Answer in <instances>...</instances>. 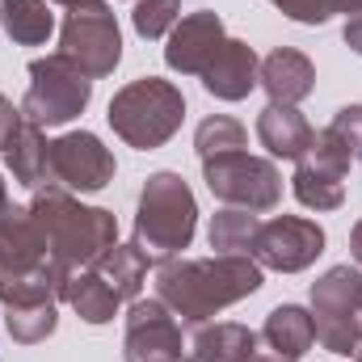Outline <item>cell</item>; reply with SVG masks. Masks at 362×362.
Here are the masks:
<instances>
[{
  "instance_id": "cell-1",
  "label": "cell",
  "mask_w": 362,
  "mask_h": 362,
  "mask_svg": "<svg viewBox=\"0 0 362 362\" xmlns=\"http://www.w3.org/2000/svg\"><path fill=\"white\" fill-rule=\"evenodd\" d=\"M262 291V266L253 257H173L156 270V299L185 325H202L223 308Z\"/></svg>"
},
{
  "instance_id": "cell-2",
  "label": "cell",
  "mask_w": 362,
  "mask_h": 362,
  "mask_svg": "<svg viewBox=\"0 0 362 362\" xmlns=\"http://www.w3.org/2000/svg\"><path fill=\"white\" fill-rule=\"evenodd\" d=\"M25 206H30V219H34L42 245H47V257L68 266V270L97 266L101 253L118 245L114 211L85 206L76 194H68L59 185H38Z\"/></svg>"
},
{
  "instance_id": "cell-3",
  "label": "cell",
  "mask_w": 362,
  "mask_h": 362,
  "mask_svg": "<svg viewBox=\"0 0 362 362\" xmlns=\"http://www.w3.org/2000/svg\"><path fill=\"white\" fill-rule=\"evenodd\" d=\"M198 232V202H194V189L189 181L173 173V169H160L144 181L139 189V211H135V232H131V245L165 266L181 257V249H189Z\"/></svg>"
},
{
  "instance_id": "cell-4",
  "label": "cell",
  "mask_w": 362,
  "mask_h": 362,
  "mask_svg": "<svg viewBox=\"0 0 362 362\" xmlns=\"http://www.w3.org/2000/svg\"><path fill=\"white\" fill-rule=\"evenodd\" d=\"M114 135L135 148V152H156L165 148L185 122V97L173 81H160V76H139L131 85L110 97V110H105Z\"/></svg>"
},
{
  "instance_id": "cell-5",
  "label": "cell",
  "mask_w": 362,
  "mask_h": 362,
  "mask_svg": "<svg viewBox=\"0 0 362 362\" xmlns=\"http://www.w3.org/2000/svg\"><path fill=\"white\" fill-rule=\"evenodd\" d=\"M312 325L316 341L329 354H358L362 346V270L358 266H333L312 282Z\"/></svg>"
},
{
  "instance_id": "cell-6",
  "label": "cell",
  "mask_w": 362,
  "mask_h": 362,
  "mask_svg": "<svg viewBox=\"0 0 362 362\" xmlns=\"http://www.w3.org/2000/svg\"><path fill=\"white\" fill-rule=\"evenodd\" d=\"M93 101V76H85L68 55H38L30 64V85L21 97V114L30 122L47 127H64L72 118H81Z\"/></svg>"
},
{
  "instance_id": "cell-7",
  "label": "cell",
  "mask_w": 362,
  "mask_h": 362,
  "mask_svg": "<svg viewBox=\"0 0 362 362\" xmlns=\"http://www.w3.org/2000/svg\"><path fill=\"white\" fill-rule=\"evenodd\" d=\"M59 55H68L93 81L114 76V68L122 64V30L105 0H81L68 8L59 25Z\"/></svg>"
},
{
  "instance_id": "cell-8",
  "label": "cell",
  "mask_w": 362,
  "mask_h": 362,
  "mask_svg": "<svg viewBox=\"0 0 362 362\" xmlns=\"http://www.w3.org/2000/svg\"><path fill=\"white\" fill-rule=\"evenodd\" d=\"M202 181L223 206H240L253 215L274 211L282 202V173L266 156H249V152L211 156L202 160Z\"/></svg>"
},
{
  "instance_id": "cell-9",
  "label": "cell",
  "mask_w": 362,
  "mask_h": 362,
  "mask_svg": "<svg viewBox=\"0 0 362 362\" xmlns=\"http://www.w3.org/2000/svg\"><path fill=\"white\" fill-rule=\"evenodd\" d=\"M350 148L341 144V135L333 127L316 131L308 152L295 160V177H291V189L295 198L308 206V211H337L346 202V177H350Z\"/></svg>"
},
{
  "instance_id": "cell-10",
  "label": "cell",
  "mask_w": 362,
  "mask_h": 362,
  "mask_svg": "<svg viewBox=\"0 0 362 362\" xmlns=\"http://www.w3.org/2000/svg\"><path fill=\"white\" fill-rule=\"evenodd\" d=\"M114 173H118L114 152L93 131H64L47 148V181L42 185H59L68 194H97L114 181Z\"/></svg>"
},
{
  "instance_id": "cell-11",
  "label": "cell",
  "mask_w": 362,
  "mask_h": 362,
  "mask_svg": "<svg viewBox=\"0 0 362 362\" xmlns=\"http://www.w3.org/2000/svg\"><path fill=\"white\" fill-rule=\"evenodd\" d=\"M320 253H325V228L308 215H274L257 228L253 240V262L278 274H303Z\"/></svg>"
},
{
  "instance_id": "cell-12",
  "label": "cell",
  "mask_w": 362,
  "mask_h": 362,
  "mask_svg": "<svg viewBox=\"0 0 362 362\" xmlns=\"http://www.w3.org/2000/svg\"><path fill=\"white\" fill-rule=\"evenodd\" d=\"M185 333L181 320L152 295L131 299L127 308V333H122V362H181Z\"/></svg>"
},
{
  "instance_id": "cell-13",
  "label": "cell",
  "mask_w": 362,
  "mask_h": 362,
  "mask_svg": "<svg viewBox=\"0 0 362 362\" xmlns=\"http://www.w3.org/2000/svg\"><path fill=\"white\" fill-rule=\"evenodd\" d=\"M223 42H228V30H223V17L219 13H211V8L185 13L177 25L169 30L165 64L173 72H181V76H202L211 68V59L219 55Z\"/></svg>"
},
{
  "instance_id": "cell-14",
  "label": "cell",
  "mask_w": 362,
  "mask_h": 362,
  "mask_svg": "<svg viewBox=\"0 0 362 362\" xmlns=\"http://www.w3.org/2000/svg\"><path fill=\"white\" fill-rule=\"evenodd\" d=\"M262 337L249 325L236 320H202L185 337V362H253L262 350Z\"/></svg>"
},
{
  "instance_id": "cell-15",
  "label": "cell",
  "mask_w": 362,
  "mask_h": 362,
  "mask_svg": "<svg viewBox=\"0 0 362 362\" xmlns=\"http://www.w3.org/2000/svg\"><path fill=\"white\" fill-rule=\"evenodd\" d=\"M262 76V59L245 38H228L219 47V55L211 59V68L202 72V89L211 93L215 101H245L249 93L257 89Z\"/></svg>"
},
{
  "instance_id": "cell-16",
  "label": "cell",
  "mask_w": 362,
  "mask_h": 362,
  "mask_svg": "<svg viewBox=\"0 0 362 362\" xmlns=\"http://www.w3.org/2000/svg\"><path fill=\"white\" fill-rule=\"evenodd\" d=\"M257 85L266 89L270 105H299L316 93V64L295 47H274L262 59Z\"/></svg>"
},
{
  "instance_id": "cell-17",
  "label": "cell",
  "mask_w": 362,
  "mask_h": 362,
  "mask_svg": "<svg viewBox=\"0 0 362 362\" xmlns=\"http://www.w3.org/2000/svg\"><path fill=\"white\" fill-rule=\"evenodd\" d=\"M262 346L270 350V358L278 362H299L312 346H316V325H312V312L299 308V303H278L266 325H262Z\"/></svg>"
},
{
  "instance_id": "cell-18",
  "label": "cell",
  "mask_w": 362,
  "mask_h": 362,
  "mask_svg": "<svg viewBox=\"0 0 362 362\" xmlns=\"http://www.w3.org/2000/svg\"><path fill=\"white\" fill-rule=\"evenodd\" d=\"M312 122L299 114V105H266L257 114V139L274 160H299L312 144Z\"/></svg>"
},
{
  "instance_id": "cell-19",
  "label": "cell",
  "mask_w": 362,
  "mask_h": 362,
  "mask_svg": "<svg viewBox=\"0 0 362 362\" xmlns=\"http://www.w3.org/2000/svg\"><path fill=\"white\" fill-rule=\"evenodd\" d=\"M64 303H72V312L85 320V325H110L118 316V291L101 278V274L85 266V270H72L68 278V291H64Z\"/></svg>"
},
{
  "instance_id": "cell-20",
  "label": "cell",
  "mask_w": 362,
  "mask_h": 362,
  "mask_svg": "<svg viewBox=\"0 0 362 362\" xmlns=\"http://www.w3.org/2000/svg\"><path fill=\"white\" fill-rule=\"evenodd\" d=\"M47 148H51V139L42 135V127L25 118V122L17 127V135L4 144V165H8L13 181L38 189V185L47 181Z\"/></svg>"
},
{
  "instance_id": "cell-21",
  "label": "cell",
  "mask_w": 362,
  "mask_h": 362,
  "mask_svg": "<svg viewBox=\"0 0 362 362\" xmlns=\"http://www.w3.org/2000/svg\"><path fill=\"white\" fill-rule=\"evenodd\" d=\"M0 25L17 47H42L55 34V13L47 0H0Z\"/></svg>"
},
{
  "instance_id": "cell-22",
  "label": "cell",
  "mask_w": 362,
  "mask_h": 362,
  "mask_svg": "<svg viewBox=\"0 0 362 362\" xmlns=\"http://www.w3.org/2000/svg\"><path fill=\"white\" fill-rule=\"evenodd\" d=\"M257 228L262 219L253 211H240V206H223L211 215V228H206V240L215 253H232V257H253V240H257Z\"/></svg>"
},
{
  "instance_id": "cell-23",
  "label": "cell",
  "mask_w": 362,
  "mask_h": 362,
  "mask_svg": "<svg viewBox=\"0 0 362 362\" xmlns=\"http://www.w3.org/2000/svg\"><path fill=\"white\" fill-rule=\"evenodd\" d=\"M148 266H152V262H148L135 245H114V249L101 253V262H97L93 270L118 291V299H139V291H144V282H148Z\"/></svg>"
},
{
  "instance_id": "cell-24",
  "label": "cell",
  "mask_w": 362,
  "mask_h": 362,
  "mask_svg": "<svg viewBox=\"0 0 362 362\" xmlns=\"http://www.w3.org/2000/svg\"><path fill=\"white\" fill-rule=\"evenodd\" d=\"M59 325V299H34V303H17V308H4V329L13 341L21 346H38L55 333Z\"/></svg>"
},
{
  "instance_id": "cell-25",
  "label": "cell",
  "mask_w": 362,
  "mask_h": 362,
  "mask_svg": "<svg viewBox=\"0 0 362 362\" xmlns=\"http://www.w3.org/2000/svg\"><path fill=\"white\" fill-rule=\"evenodd\" d=\"M249 148V131L232 118V114H211L198 122L194 131V152L198 160H211V156H228V152H245Z\"/></svg>"
},
{
  "instance_id": "cell-26",
  "label": "cell",
  "mask_w": 362,
  "mask_h": 362,
  "mask_svg": "<svg viewBox=\"0 0 362 362\" xmlns=\"http://www.w3.org/2000/svg\"><path fill=\"white\" fill-rule=\"evenodd\" d=\"M177 21H181V0H135V8H131V25L148 42L169 38V30Z\"/></svg>"
},
{
  "instance_id": "cell-27",
  "label": "cell",
  "mask_w": 362,
  "mask_h": 362,
  "mask_svg": "<svg viewBox=\"0 0 362 362\" xmlns=\"http://www.w3.org/2000/svg\"><path fill=\"white\" fill-rule=\"evenodd\" d=\"M270 4L299 25H325L333 17V0H270Z\"/></svg>"
},
{
  "instance_id": "cell-28",
  "label": "cell",
  "mask_w": 362,
  "mask_h": 362,
  "mask_svg": "<svg viewBox=\"0 0 362 362\" xmlns=\"http://www.w3.org/2000/svg\"><path fill=\"white\" fill-rule=\"evenodd\" d=\"M329 127L341 135V144L350 148V156L362 165V105H341V110L333 114Z\"/></svg>"
},
{
  "instance_id": "cell-29",
  "label": "cell",
  "mask_w": 362,
  "mask_h": 362,
  "mask_svg": "<svg viewBox=\"0 0 362 362\" xmlns=\"http://www.w3.org/2000/svg\"><path fill=\"white\" fill-rule=\"evenodd\" d=\"M25 122V114H21V105H13V97H4L0 93V152H4V144L17 135V127Z\"/></svg>"
},
{
  "instance_id": "cell-30",
  "label": "cell",
  "mask_w": 362,
  "mask_h": 362,
  "mask_svg": "<svg viewBox=\"0 0 362 362\" xmlns=\"http://www.w3.org/2000/svg\"><path fill=\"white\" fill-rule=\"evenodd\" d=\"M341 38H346V47H350L354 55H362V13H354V17L346 21V30H341Z\"/></svg>"
},
{
  "instance_id": "cell-31",
  "label": "cell",
  "mask_w": 362,
  "mask_h": 362,
  "mask_svg": "<svg viewBox=\"0 0 362 362\" xmlns=\"http://www.w3.org/2000/svg\"><path fill=\"white\" fill-rule=\"evenodd\" d=\"M350 257H354V266L362 270V219L350 228Z\"/></svg>"
},
{
  "instance_id": "cell-32",
  "label": "cell",
  "mask_w": 362,
  "mask_h": 362,
  "mask_svg": "<svg viewBox=\"0 0 362 362\" xmlns=\"http://www.w3.org/2000/svg\"><path fill=\"white\" fill-rule=\"evenodd\" d=\"M333 13H346V17H354V13H362V0H333Z\"/></svg>"
},
{
  "instance_id": "cell-33",
  "label": "cell",
  "mask_w": 362,
  "mask_h": 362,
  "mask_svg": "<svg viewBox=\"0 0 362 362\" xmlns=\"http://www.w3.org/2000/svg\"><path fill=\"white\" fill-rule=\"evenodd\" d=\"M8 211V185H4V177H0V215Z\"/></svg>"
},
{
  "instance_id": "cell-34",
  "label": "cell",
  "mask_w": 362,
  "mask_h": 362,
  "mask_svg": "<svg viewBox=\"0 0 362 362\" xmlns=\"http://www.w3.org/2000/svg\"><path fill=\"white\" fill-rule=\"evenodd\" d=\"M55 4H64V8H72V4H81V0H55Z\"/></svg>"
},
{
  "instance_id": "cell-35",
  "label": "cell",
  "mask_w": 362,
  "mask_h": 362,
  "mask_svg": "<svg viewBox=\"0 0 362 362\" xmlns=\"http://www.w3.org/2000/svg\"><path fill=\"white\" fill-rule=\"evenodd\" d=\"M253 362H278V358H262V354H257V358H253Z\"/></svg>"
},
{
  "instance_id": "cell-36",
  "label": "cell",
  "mask_w": 362,
  "mask_h": 362,
  "mask_svg": "<svg viewBox=\"0 0 362 362\" xmlns=\"http://www.w3.org/2000/svg\"><path fill=\"white\" fill-rule=\"evenodd\" d=\"M354 362H362V346H358V354H354Z\"/></svg>"
}]
</instances>
